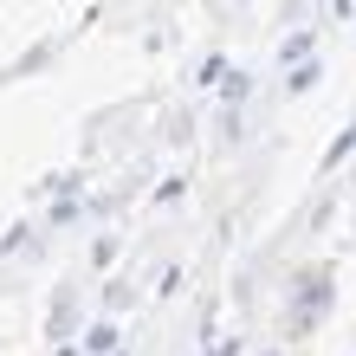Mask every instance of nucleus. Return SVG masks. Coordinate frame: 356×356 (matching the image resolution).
Listing matches in <instances>:
<instances>
[{"mask_svg":"<svg viewBox=\"0 0 356 356\" xmlns=\"http://www.w3.org/2000/svg\"><path fill=\"white\" fill-rule=\"evenodd\" d=\"M318 305H324V272H305L298 279V305H291V330H305L311 318H318Z\"/></svg>","mask_w":356,"mask_h":356,"instance_id":"1","label":"nucleus"},{"mask_svg":"<svg viewBox=\"0 0 356 356\" xmlns=\"http://www.w3.org/2000/svg\"><path fill=\"white\" fill-rule=\"evenodd\" d=\"M305 52H311V33H291L279 58H285V65H305Z\"/></svg>","mask_w":356,"mask_h":356,"instance_id":"2","label":"nucleus"},{"mask_svg":"<svg viewBox=\"0 0 356 356\" xmlns=\"http://www.w3.org/2000/svg\"><path fill=\"white\" fill-rule=\"evenodd\" d=\"M285 85H291V91H311V85H318V65H291Z\"/></svg>","mask_w":356,"mask_h":356,"instance_id":"3","label":"nucleus"}]
</instances>
